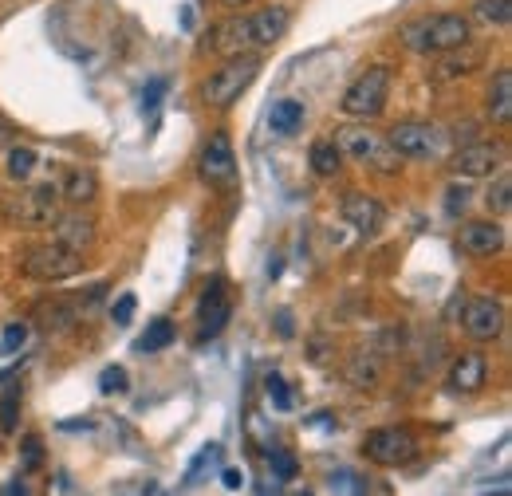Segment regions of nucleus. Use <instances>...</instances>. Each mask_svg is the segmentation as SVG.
Returning a JSON list of instances; mask_svg holds the SVG:
<instances>
[{
	"instance_id": "1",
	"label": "nucleus",
	"mask_w": 512,
	"mask_h": 496,
	"mask_svg": "<svg viewBox=\"0 0 512 496\" xmlns=\"http://www.w3.org/2000/svg\"><path fill=\"white\" fill-rule=\"evenodd\" d=\"M402 44L410 52H457L469 44V20L457 16V12H438V16H422V20H410L402 28Z\"/></svg>"
},
{
	"instance_id": "2",
	"label": "nucleus",
	"mask_w": 512,
	"mask_h": 496,
	"mask_svg": "<svg viewBox=\"0 0 512 496\" xmlns=\"http://www.w3.org/2000/svg\"><path fill=\"white\" fill-rule=\"evenodd\" d=\"M4 217L16 229H52L60 217V189L56 186H32L24 193H12L4 201Z\"/></svg>"
},
{
	"instance_id": "3",
	"label": "nucleus",
	"mask_w": 512,
	"mask_h": 496,
	"mask_svg": "<svg viewBox=\"0 0 512 496\" xmlns=\"http://www.w3.org/2000/svg\"><path fill=\"white\" fill-rule=\"evenodd\" d=\"M390 67L386 63H375V67H367L347 91H343V115H351V119H375V115H383L386 99H390Z\"/></svg>"
},
{
	"instance_id": "4",
	"label": "nucleus",
	"mask_w": 512,
	"mask_h": 496,
	"mask_svg": "<svg viewBox=\"0 0 512 496\" xmlns=\"http://www.w3.org/2000/svg\"><path fill=\"white\" fill-rule=\"evenodd\" d=\"M256 71H260V60L256 56H229L225 67H217L209 79H205V87H201V95H205V103H213V107H229V103H237L249 87H253Z\"/></svg>"
},
{
	"instance_id": "5",
	"label": "nucleus",
	"mask_w": 512,
	"mask_h": 496,
	"mask_svg": "<svg viewBox=\"0 0 512 496\" xmlns=\"http://www.w3.org/2000/svg\"><path fill=\"white\" fill-rule=\"evenodd\" d=\"M335 146H339V154H351V158H359V162H371V166L383 170V174H394V170L402 166L398 154L390 150V142L379 138L375 130H367V126H339Z\"/></svg>"
},
{
	"instance_id": "6",
	"label": "nucleus",
	"mask_w": 512,
	"mask_h": 496,
	"mask_svg": "<svg viewBox=\"0 0 512 496\" xmlns=\"http://www.w3.org/2000/svg\"><path fill=\"white\" fill-rule=\"evenodd\" d=\"M24 276L32 280H44V284H60L83 272V252H71L64 245H40L24 256Z\"/></svg>"
},
{
	"instance_id": "7",
	"label": "nucleus",
	"mask_w": 512,
	"mask_h": 496,
	"mask_svg": "<svg viewBox=\"0 0 512 496\" xmlns=\"http://www.w3.org/2000/svg\"><path fill=\"white\" fill-rule=\"evenodd\" d=\"M363 449H367V457H371L375 465L394 469V465H406V461L418 453V441H414L410 430H402V426H383V430L367 434Z\"/></svg>"
},
{
	"instance_id": "8",
	"label": "nucleus",
	"mask_w": 512,
	"mask_h": 496,
	"mask_svg": "<svg viewBox=\"0 0 512 496\" xmlns=\"http://www.w3.org/2000/svg\"><path fill=\"white\" fill-rule=\"evenodd\" d=\"M386 142L398 158H434L442 150V130L430 123H398L390 126Z\"/></svg>"
},
{
	"instance_id": "9",
	"label": "nucleus",
	"mask_w": 512,
	"mask_h": 496,
	"mask_svg": "<svg viewBox=\"0 0 512 496\" xmlns=\"http://www.w3.org/2000/svg\"><path fill=\"white\" fill-rule=\"evenodd\" d=\"M461 327H465V335L477 339V343H493V339H501V331H505V304L493 300V296H477V300H469L465 311H461Z\"/></svg>"
},
{
	"instance_id": "10",
	"label": "nucleus",
	"mask_w": 512,
	"mask_h": 496,
	"mask_svg": "<svg viewBox=\"0 0 512 496\" xmlns=\"http://www.w3.org/2000/svg\"><path fill=\"white\" fill-rule=\"evenodd\" d=\"M201 178L209 186H229L237 178V154H233V142H229L225 130H217L205 142V150H201Z\"/></svg>"
},
{
	"instance_id": "11",
	"label": "nucleus",
	"mask_w": 512,
	"mask_h": 496,
	"mask_svg": "<svg viewBox=\"0 0 512 496\" xmlns=\"http://www.w3.org/2000/svg\"><path fill=\"white\" fill-rule=\"evenodd\" d=\"M103 296V284H95L91 292H87V300L83 296H60V300H52V304H40V327L44 331H67V327H75L79 319H83V311L91 308L95 300Z\"/></svg>"
},
{
	"instance_id": "12",
	"label": "nucleus",
	"mask_w": 512,
	"mask_h": 496,
	"mask_svg": "<svg viewBox=\"0 0 512 496\" xmlns=\"http://www.w3.org/2000/svg\"><path fill=\"white\" fill-rule=\"evenodd\" d=\"M229 315H233L229 292H225V284H221V280H213V284L205 288L201 304H197V319H201V327H197V339L205 343V339L221 335V331H225V323H229Z\"/></svg>"
},
{
	"instance_id": "13",
	"label": "nucleus",
	"mask_w": 512,
	"mask_h": 496,
	"mask_svg": "<svg viewBox=\"0 0 512 496\" xmlns=\"http://www.w3.org/2000/svg\"><path fill=\"white\" fill-rule=\"evenodd\" d=\"M453 174L457 178H485L501 166V146L497 142H473V146H461L453 154Z\"/></svg>"
},
{
	"instance_id": "14",
	"label": "nucleus",
	"mask_w": 512,
	"mask_h": 496,
	"mask_svg": "<svg viewBox=\"0 0 512 496\" xmlns=\"http://www.w3.org/2000/svg\"><path fill=\"white\" fill-rule=\"evenodd\" d=\"M343 221H347L355 233L375 237L386 221L383 201H375V197H367V193H351V197H343Z\"/></svg>"
},
{
	"instance_id": "15",
	"label": "nucleus",
	"mask_w": 512,
	"mask_h": 496,
	"mask_svg": "<svg viewBox=\"0 0 512 496\" xmlns=\"http://www.w3.org/2000/svg\"><path fill=\"white\" fill-rule=\"evenodd\" d=\"M292 24V12L284 4H272V8H260L256 16H249V36H253V48H272L276 40H284Z\"/></svg>"
},
{
	"instance_id": "16",
	"label": "nucleus",
	"mask_w": 512,
	"mask_h": 496,
	"mask_svg": "<svg viewBox=\"0 0 512 496\" xmlns=\"http://www.w3.org/2000/svg\"><path fill=\"white\" fill-rule=\"evenodd\" d=\"M209 48L221 52V56H245L253 48V36H249V16H233L225 24L213 28L209 36Z\"/></svg>"
},
{
	"instance_id": "17",
	"label": "nucleus",
	"mask_w": 512,
	"mask_h": 496,
	"mask_svg": "<svg viewBox=\"0 0 512 496\" xmlns=\"http://www.w3.org/2000/svg\"><path fill=\"white\" fill-rule=\"evenodd\" d=\"M505 245V229L497 221H469L461 229V252L469 256H493Z\"/></svg>"
},
{
	"instance_id": "18",
	"label": "nucleus",
	"mask_w": 512,
	"mask_h": 496,
	"mask_svg": "<svg viewBox=\"0 0 512 496\" xmlns=\"http://www.w3.org/2000/svg\"><path fill=\"white\" fill-rule=\"evenodd\" d=\"M485 378H489L485 359H481L477 351H469V355H461V359L449 367V390H453V394H477V390L485 386Z\"/></svg>"
},
{
	"instance_id": "19",
	"label": "nucleus",
	"mask_w": 512,
	"mask_h": 496,
	"mask_svg": "<svg viewBox=\"0 0 512 496\" xmlns=\"http://www.w3.org/2000/svg\"><path fill=\"white\" fill-rule=\"evenodd\" d=\"M56 245L71 248V252H87V248L95 245V221L79 217V213L56 217Z\"/></svg>"
},
{
	"instance_id": "20",
	"label": "nucleus",
	"mask_w": 512,
	"mask_h": 496,
	"mask_svg": "<svg viewBox=\"0 0 512 496\" xmlns=\"http://www.w3.org/2000/svg\"><path fill=\"white\" fill-rule=\"evenodd\" d=\"M489 119L497 126H509L512 119V71H497V79H493V87H489Z\"/></svg>"
},
{
	"instance_id": "21",
	"label": "nucleus",
	"mask_w": 512,
	"mask_h": 496,
	"mask_svg": "<svg viewBox=\"0 0 512 496\" xmlns=\"http://www.w3.org/2000/svg\"><path fill=\"white\" fill-rule=\"evenodd\" d=\"M268 126H272L276 134H296V130L304 126V103H296V99H280V103H272Z\"/></svg>"
},
{
	"instance_id": "22",
	"label": "nucleus",
	"mask_w": 512,
	"mask_h": 496,
	"mask_svg": "<svg viewBox=\"0 0 512 496\" xmlns=\"http://www.w3.org/2000/svg\"><path fill=\"white\" fill-rule=\"evenodd\" d=\"M60 193H64L67 201L83 205V201H91V197L99 193V178H95L91 170H83V166H79V170H67L64 189H60Z\"/></svg>"
},
{
	"instance_id": "23",
	"label": "nucleus",
	"mask_w": 512,
	"mask_h": 496,
	"mask_svg": "<svg viewBox=\"0 0 512 496\" xmlns=\"http://www.w3.org/2000/svg\"><path fill=\"white\" fill-rule=\"evenodd\" d=\"M174 343V323L170 319H154L142 335H138V355H154V351H166Z\"/></svg>"
},
{
	"instance_id": "24",
	"label": "nucleus",
	"mask_w": 512,
	"mask_h": 496,
	"mask_svg": "<svg viewBox=\"0 0 512 496\" xmlns=\"http://www.w3.org/2000/svg\"><path fill=\"white\" fill-rule=\"evenodd\" d=\"M339 166H343V154H339L335 142H316V146H312V170H316L320 178H335Z\"/></svg>"
},
{
	"instance_id": "25",
	"label": "nucleus",
	"mask_w": 512,
	"mask_h": 496,
	"mask_svg": "<svg viewBox=\"0 0 512 496\" xmlns=\"http://www.w3.org/2000/svg\"><path fill=\"white\" fill-rule=\"evenodd\" d=\"M36 162H40V158H36L32 146H12V150H8V178H12V182H28L32 170H36Z\"/></svg>"
},
{
	"instance_id": "26",
	"label": "nucleus",
	"mask_w": 512,
	"mask_h": 496,
	"mask_svg": "<svg viewBox=\"0 0 512 496\" xmlns=\"http://www.w3.org/2000/svg\"><path fill=\"white\" fill-rule=\"evenodd\" d=\"M16 422H20V382H8L0 394V430L16 434Z\"/></svg>"
},
{
	"instance_id": "27",
	"label": "nucleus",
	"mask_w": 512,
	"mask_h": 496,
	"mask_svg": "<svg viewBox=\"0 0 512 496\" xmlns=\"http://www.w3.org/2000/svg\"><path fill=\"white\" fill-rule=\"evenodd\" d=\"M477 16H481L485 24L505 28L512 20V0H477Z\"/></svg>"
},
{
	"instance_id": "28",
	"label": "nucleus",
	"mask_w": 512,
	"mask_h": 496,
	"mask_svg": "<svg viewBox=\"0 0 512 496\" xmlns=\"http://www.w3.org/2000/svg\"><path fill=\"white\" fill-rule=\"evenodd\" d=\"M264 390H268V398H272L276 410H292V390H288V382L280 374H268L264 378Z\"/></svg>"
},
{
	"instance_id": "29",
	"label": "nucleus",
	"mask_w": 512,
	"mask_h": 496,
	"mask_svg": "<svg viewBox=\"0 0 512 496\" xmlns=\"http://www.w3.org/2000/svg\"><path fill=\"white\" fill-rule=\"evenodd\" d=\"M331 493L335 496H363V481H359L355 473L339 469V473H331Z\"/></svg>"
},
{
	"instance_id": "30",
	"label": "nucleus",
	"mask_w": 512,
	"mask_h": 496,
	"mask_svg": "<svg viewBox=\"0 0 512 496\" xmlns=\"http://www.w3.org/2000/svg\"><path fill=\"white\" fill-rule=\"evenodd\" d=\"M509 205H512V178L509 174H501V178H497V186L489 189V209L509 213Z\"/></svg>"
},
{
	"instance_id": "31",
	"label": "nucleus",
	"mask_w": 512,
	"mask_h": 496,
	"mask_svg": "<svg viewBox=\"0 0 512 496\" xmlns=\"http://www.w3.org/2000/svg\"><path fill=\"white\" fill-rule=\"evenodd\" d=\"M24 339H28V327L24 323H8L4 335H0V355H16L24 347Z\"/></svg>"
},
{
	"instance_id": "32",
	"label": "nucleus",
	"mask_w": 512,
	"mask_h": 496,
	"mask_svg": "<svg viewBox=\"0 0 512 496\" xmlns=\"http://www.w3.org/2000/svg\"><path fill=\"white\" fill-rule=\"evenodd\" d=\"M217 461H221V445H205V449H201V457L190 465V477H186V481L197 485V481H201V473H205V465H217Z\"/></svg>"
},
{
	"instance_id": "33",
	"label": "nucleus",
	"mask_w": 512,
	"mask_h": 496,
	"mask_svg": "<svg viewBox=\"0 0 512 496\" xmlns=\"http://www.w3.org/2000/svg\"><path fill=\"white\" fill-rule=\"evenodd\" d=\"M44 461V449H40V437L28 434L24 437V445H20V469H36Z\"/></svg>"
},
{
	"instance_id": "34",
	"label": "nucleus",
	"mask_w": 512,
	"mask_h": 496,
	"mask_svg": "<svg viewBox=\"0 0 512 496\" xmlns=\"http://www.w3.org/2000/svg\"><path fill=\"white\" fill-rule=\"evenodd\" d=\"M99 390L103 394H123L127 390V371L123 367H107V371L99 374Z\"/></svg>"
},
{
	"instance_id": "35",
	"label": "nucleus",
	"mask_w": 512,
	"mask_h": 496,
	"mask_svg": "<svg viewBox=\"0 0 512 496\" xmlns=\"http://www.w3.org/2000/svg\"><path fill=\"white\" fill-rule=\"evenodd\" d=\"M268 465H272L276 481H292L296 477V457L292 453H268Z\"/></svg>"
},
{
	"instance_id": "36",
	"label": "nucleus",
	"mask_w": 512,
	"mask_h": 496,
	"mask_svg": "<svg viewBox=\"0 0 512 496\" xmlns=\"http://www.w3.org/2000/svg\"><path fill=\"white\" fill-rule=\"evenodd\" d=\"M134 308H138V300H134V292H127V296H119V300H115V308H111V319H115L119 327H127L130 319H134Z\"/></svg>"
},
{
	"instance_id": "37",
	"label": "nucleus",
	"mask_w": 512,
	"mask_h": 496,
	"mask_svg": "<svg viewBox=\"0 0 512 496\" xmlns=\"http://www.w3.org/2000/svg\"><path fill=\"white\" fill-rule=\"evenodd\" d=\"M481 60V52H465L461 60H446L442 63V75L446 79H453V75H465V71H473V63Z\"/></svg>"
},
{
	"instance_id": "38",
	"label": "nucleus",
	"mask_w": 512,
	"mask_h": 496,
	"mask_svg": "<svg viewBox=\"0 0 512 496\" xmlns=\"http://www.w3.org/2000/svg\"><path fill=\"white\" fill-rule=\"evenodd\" d=\"M162 95H166V79H150V87L142 91V111H154L162 103Z\"/></svg>"
},
{
	"instance_id": "39",
	"label": "nucleus",
	"mask_w": 512,
	"mask_h": 496,
	"mask_svg": "<svg viewBox=\"0 0 512 496\" xmlns=\"http://www.w3.org/2000/svg\"><path fill=\"white\" fill-rule=\"evenodd\" d=\"M465 205H469V189H465V186H453V189H449V197H446V209H449V213H461Z\"/></svg>"
},
{
	"instance_id": "40",
	"label": "nucleus",
	"mask_w": 512,
	"mask_h": 496,
	"mask_svg": "<svg viewBox=\"0 0 512 496\" xmlns=\"http://www.w3.org/2000/svg\"><path fill=\"white\" fill-rule=\"evenodd\" d=\"M241 481H245V477H241L237 469H225V473H221V485H225V489H241Z\"/></svg>"
},
{
	"instance_id": "41",
	"label": "nucleus",
	"mask_w": 512,
	"mask_h": 496,
	"mask_svg": "<svg viewBox=\"0 0 512 496\" xmlns=\"http://www.w3.org/2000/svg\"><path fill=\"white\" fill-rule=\"evenodd\" d=\"M0 496H28V485H24L20 477H16L12 485H4V489H0Z\"/></svg>"
},
{
	"instance_id": "42",
	"label": "nucleus",
	"mask_w": 512,
	"mask_h": 496,
	"mask_svg": "<svg viewBox=\"0 0 512 496\" xmlns=\"http://www.w3.org/2000/svg\"><path fill=\"white\" fill-rule=\"evenodd\" d=\"M12 130H16V126H12V119L0 111V142H8V138H12Z\"/></svg>"
},
{
	"instance_id": "43",
	"label": "nucleus",
	"mask_w": 512,
	"mask_h": 496,
	"mask_svg": "<svg viewBox=\"0 0 512 496\" xmlns=\"http://www.w3.org/2000/svg\"><path fill=\"white\" fill-rule=\"evenodd\" d=\"M276 327H280V335H292V315L280 311V315H276Z\"/></svg>"
},
{
	"instance_id": "44",
	"label": "nucleus",
	"mask_w": 512,
	"mask_h": 496,
	"mask_svg": "<svg viewBox=\"0 0 512 496\" xmlns=\"http://www.w3.org/2000/svg\"><path fill=\"white\" fill-rule=\"evenodd\" d=\"M221 4H229V8H241V4H249V0H221Z\"/></svg>"
}]
</instances>
